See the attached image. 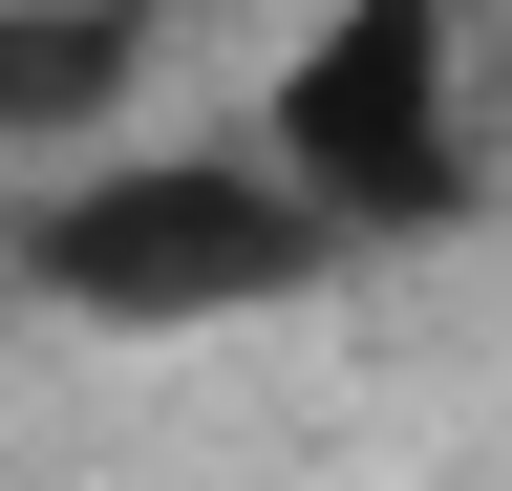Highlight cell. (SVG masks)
<instances>
[{
    "label": "cell",
    "instance_id": "1",
    "mask_svg": "<svg viewBox=\"0 0 512 491\" xmlns=\"http://www.w3.org/2000/svg\"><path fill=\"white\" fill-rule=\"evenodd\" d=\"M278 257H299V214L256 193V171H128V193H86L43 235L64 299H150V321H171V299H256Z\"/></svg>",
    "mask_w": 512,
    "mask_h": 491
}]
</instances>
